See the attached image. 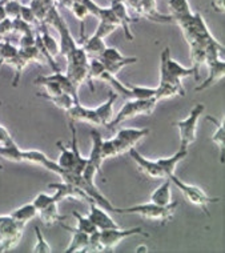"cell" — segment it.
<instances>
[{
  "mask_svg": "<svg viewBox=\"0 0 225 253\" xmlns=\"http://www.w3.org/2000/svg\"><path fill=\"white\" fill-rule=\"evenodd\" d=\"M179 203L171 201L168 205H157L155 203H144V204L132 205L126 208H116L115 207V213H127V214H137L140 217L152 220V221H160L161 224H167L172 220L176 213Z\"/></svg>",
  "mask_w": 225,
  "mask_h": 253,
  "instance_id": "6da1fadb",
  "label": "cell"
},
{
  "mask_svg": "<svg viewBox=\"0 0 225 253\" xmlns=\"http://www.w3.org/2000/svg\"><path fill=\"white\" fill-rule=\"evenodd\" d=\"M188 76H195L196 72L193 67H184L179 61L173 60L171 55V48L165 47L161 51L160 56V84H171L184 89L181 80Z\"/></svg>",
  "mask_w": 225,
  "mask_h": 253,
  "instance_id": "7a4b0ae2",
  "label": "cell"
},
{
  "mask_svg": "<svg viewBox=\"0 0 225 253\" xmlns=\"http://www.w3.org/2000/svg\"><path fill=\"white\" fill-rule=\"evenodd\" d=\"M71 126V133H72V144L71 147H65L63 141H57V148L60 149V156L57 159V166L60 167L61 169L71 172V173H76V175H82L83 169L87 166V159L80 155L78 145V133H76V128H75V123L69 122Z\"/></svg>",
  "mask_w": 225,
  "mask_h": 253,
  "instance_id": "3957f363",
  "label": "cell"
},
{
  "mask_svg": "<svg viewBox=\"0 0 225 253\" xmlns=\"http://www.w3.org/2000/svg\"><path fill=\"white\" fill-rule=\"evenodd\" d=\"M45 24H49L55 30L59 32V36H60V40H59V49H60L61 56L67 57L69 53L72 52L79 44L76 43V40L74 39V36L71 35V31H69V27L67 24L64 19L61 18V15L57 11L56 4L51 7V9L48 11L47 18L44 20Z\"/></svg>",
  "mask_w": 225,
  "mask_h": 253,
  "instance_id": "277c9868",
  "label": "cell"
},
{
  "mask_svg": "<svg viewBox=\"0 0 225 253\" xmlns=\"http://www.w3.org/2000/svg\"><path fill=\"white\" fill-rule=\"evenodd\" d=\"M156 103L153 99L149 100H137V99H132L128 100L126 104L121 107V109L117 112L116 116H113L107 128L108 129H115L119 126H121L123 123L134 119L140 115H151L156 108Z\"/></svg>",
  "mask_w": 225,
  "mask_h": 253,
  "instance_id": "5b68a950",
  "label": "cell"
},
{
  "mask_svg": "<svg viewBox=\"0 0 225 253\" xmlns=\"http://www.w3.org/2000/svg\"><path fill=\"white\" fill-rule=\"evenodd\" d=\"M204 111H205L204 104L199 103V104L193 105V108L190 109L188 118L173 123V126H178L179 132H180V148L188 149V147L196 141L197 123H199L200 116L204 114Z\"/></svg>",
  "mask_w": 225,
  "mask_h": 253,
  "instance_id": "8992f818",
  "label": "cell"
},
{
  "mask_svg": "<svg viewBox=\"0 0 225 253\" xmlns=\"http://www.w3.org/2000/svg\"><path fill=\"white\" fill-rule=\"evenodd\" d=\"M168 179H171L176 187L180 189V192L182 193V196L185 197L186 200L189 201L190 204L199 207L205 212V213L209 216V211H208V205L212 204V203H217L220 200L219 197H211L208 196L207 193L204 192L201 188H199L197 185H190V184H186L185 181H182L176 176V173L172 176H169Z\"/></svg>",
  "mask_w": 225,
  "mask_h": 253,
  "instance_id": "52a82bcc",
  "label": "cell"
},
{
  "mask_svg": "<svg viewBox=\"0 0 225 253\" xmlns=\"http://www.w3.org/2000/svg\"><path fill=\"white\" fill-rule=\"evenodd\" d=\"M26 224L15 221L12 217L8 221L0 224V253L11 251L17 247L23 237Z\"/></svg>",
  "mask_w": 225,
  "mask_h": 253,
  "instance_id": "ba28073f",
  "label": "cell"
},
{
  "mask_svg": "<svg viewBox=\"0 0 225 253\" xmlns=\"http://www.w3.org/2000/svg\"><path fill=\"white\" fill-rule=\"evenodd\" d=\"M101 233V240H103L104 248L105 251H112L120 244L121 241L126 240L128 237H132V236H148V233L144 231L141 227H135L130 228V229H121L120 227L117 228H111V229H104V231H100Z\"/></svg>",
  "mask_w": 225,
  "mask_h": 253,
  "instance_id": "9c48e42d",
  "label": "cell"
},
{
  "mask_svg": "<svg viewBox=\"0 0 225 253\" xmlns=\"http://www.w3.org/2000/svg\"><path fill=\"white\" fill-rule=\"evenodd\" d=\"M149 135L148 128H121L115 136V143L120 151V155L134 148L138 141Z\"/></svg>",
  "mask_w": 225,
  "mask_h": 253,
  "instance_id": "30bf717a",
  "label": "cell"
},
{
  "mask_svg": "<svg viewBox=\"0 0 225 253\" xmlns=\"http://www.w3.org/2000/svg\"><path fill=\"white\" fill-rule=\"evenodd\" d=\"M88 204H90V213H88V217H90L92 224H93L99 231L119 227V224L109 216L108 211L105 210V208H103L101 205L97 204L95 200L90 201Z\"/></svg>",
  "mask_w": 225,
  "mask_h": 253,
  "instance_id": "8fae6325",
  "label": "cell"
},
{
  "mask_svg": "<svg viewBox=\"0 0 225 253\" xmlns=\"http://www.w3.org/2000/svg\"><path fill=\"white\" fill-rule=\"evenodd\" d=\"M128 153L131 155V157L134 159V162L137 164L138 169L141 170L143 173H145L147 176L152 177V179H167L164 175V172L160 168V166L157 164L156 160H149L147 157H144L141 153L138 152L137 149L131 148L128 151Z\"/></svg>",
  "mask_w": 225,
  "mask_h": 253,
  "instance_id": "7c38bea8",
  "label": "cell"
},
{
  "mask_svg": "<svg viewBox=\"0 0 225 253\" xmlns=\"http://www.w3.org/2000/svg\"><path fill=\"white\" fill-rule=\"evenodd\" d=\"M67 116H68L69 122L88 123V124H91L93 126H101V122H100L99 116L96 114L95 108H87L80 103L72 105L67 111Z\"/></svg>",
  "mask_w": 225,
  "mask_h": 253,
  "instance_id": "4fadbf2b",
  "label": "cell"
},
{
  "mask_svg": "<svg viewBox=\"0 0 225 253\" xmlns=\"http://www.w3.org/2000/svg\"><path fill=\"white\" fill-rule=\"evenodd\" d=\"M111 8L116 15L117 20H119V26L123 28V32H124L127 39L134 40V35H132V31H131V24L134 23V19L131 16L124 0H112Z\"/></svg>",
  "mask_w": 225,
  "mask_h": 253,
  "instance_id": "5bb4252c",
  "label": "cell"
},
{
  "mask_svg": "<svg viewBox=\"0 0 225 253\" xmlns=\"http://www.w3.org/2000/svg\"><path fill=\"white\" fill-rule=\"evenodd\" d=\"M207 66L209 67V75H208V78L204 80L203 83L196 87V92L205 91L209 87H212V85L219 83L221 79H224L225 63L224 60H221L220 57L215 59V60L208 61Z\"/></svg>",
  "mask_w": 225,
  "mask_h": 253,
  "instance_id": "9a60e30c",
  "label": "cell"
},
{
  "mask_svg": "<svg viewBox=\"0 0 225 253\" xmlns=\"http://www.w3.org/2000/svg\"><path fill=\"white\" fill-rule=\"evenodd\" d=\"M91 139H92V149L90 153V157L87 159V163L91 164L99 173H101V168H103L104 157L103 151H101V144H103V137L97 129H92L91 131Z\"/></svg>",
  "mask_w": 225,
  "mask_h": 253,
  "instance_id": "2e32d148",
  "label": "cell"
},
{
  "mask_svg": "<svg viewBox=\"0 0 225 253\" xmlns=\"http://www.w3.org/2000/svg\"><path fill=\"white\" fill-rule=\"evenodd\" d=\"M61 227L72 233V241L69 243L68 248L65 249V253H83L87 252L88 249V241H90V235L84 232L79 231L76 228L68 227L65 224H61Z\"/></svg>",
  "mask_w": 225,
  "mask_h": 253,
  "instance_id": "e0dca14e",
  "label": "cell"
},
{
  "mask_svg": "<svg viewBox=\"0 0 225 253\" xmlns=\"http://www.w3.org/2000/svg\"><path fill=\"white\" fill-rule=\"evenodd\" d=\"M65 75L68 76V79L74 83L75 87H80V84L84 82H88L91 91H95V88L92 85V79L90 75V67L84 66H76V64H68L67 66V72Z\"/></svg>",
  "mask_w": 225,
  "mask_h": 253,
  "instance_id": "ac0fdd59",
  "label": "cell"
},
{
  "mask_svg": "<svg viewBox=\"0 0 225 253\" xmlns=\"http://www.w3.org/2000/svg\"><path fill=\"white\" fill-rule=\"evenodd\" d=\"M188 156V149L180 148L178 152L172 155V156L169 157H163V159H157L156 162L157 164L160 166V168L164 172L165 177L168 179L169 176H172L176 173V167L179 166V163L184 160L185 157Z\"/></svg>",
  "mask_w": 225,
  "mask_h": 253,
  "instance_id": "d6986e66",
  "label": "cell"
},
{
  "mask_svg": "<svg viewBox=\"0 0 225 253\" xmlns=\"http://www.w3.org/2000/svg\"><path fill=\"white\" fill-rule=\"evenodd\" d=\"M108 96V99L104 101L103 104L97 105L95 108L96 114H97L100 122H101V126H105V128H107V126H108L111 120L113 119V105L116 103L119 93H116V92H109Z\"/></svg>",
  "mask_w": 225,
  "mask_h": 253,
  "instance_id": "ffe728a7",
  "label": "cell"
},
{
  "mask_svg": "<svg viewBox=\"0 0 225 253\" xmlns=\"http://www.w3.org/2000/svg\"><path fill=\"white\" fill-rule=\"evenodd\" d=\"M99 59L105 64H113V63H127V64H135L137 61V57L135 56H124L123 53L115 47H105L103 53L100 55Z\"/></svg>",
  "mask_w": 225,
  "mask_h": 253,
  "instance_id": "44dd1931",
  "label": "cell"
},
{
  "mask_svg": "<svg viewBox=\"0 0 225 253\" xmlns=\"http://www.w3.org/2000/svg\"><path fill=\"white\" fill-rule=\"evenodd\" d=\"M171 179H164V181L156 188L151 195V201L157 205H168L172 201V192H171Z\"/></svg>",
  "mask_w": 225,
  "mask_h": 253,
  "instance_id": "7402d4cb",
  "label": "cell"
},
{
  "mask_svg": "<svg viewBox=\"0 0 225 253\" xmlns=\"http://www.w3.org/2000/svg\"><path fill=\"white\" fill-rule=\"evenodd\" d=\"M207 120L213 123L216 126V131L213 133L212 140L213 143L217 145V148L220 151V162L224 164V151H225V126L224 120H219L215 116H207Z\"/></svg>",
  "mask_w": 225,
  "mask_h": 253,
  "instance_id": "603a6c76",
  "label": "cell"
},
{
  "mask_svg": "<svg viewBox=\"0 0 225 253\" xmlns=\"http://www.w3.org/2000/svg\"><path fill=\"white\" fill-rule=\"evenodd\" d=\"M57 204H59V203L55 201V203H52V204L48 205L47 208H44V210H42L40 212H38V214L40 216V220H42L45 225H53V224L60 223V221H63V220L67 218V216H61V214L59 213Z\"/></svg>",
  "mask_w": 225,
  "mask_h": 253,
  "instance_id": "cb8c5ba5",
  "label": "cell"
},
{
  "mask_svg": "<svg viewBox=\"0 0 225 253\" xmlns=\"http://www.w3.org/2000/svg\"><path fill=\"white\" fill-rule=\"evenodd\" d=\"M82 47L88 56L99 57L103 53L104 49H105V43H104V39H101V38H99V36H96L93 34L88 39L84 40Z\"/></svg>",
  "mask_w": 225,
  "mask_h": 253,
  "instance_id": "d4e9b609",
  "label": "cell"
},
{
  "mask_svg": "<svg viewBox=\"0 0 225 253\" xmlns=\"http://www.w3.org/2000/svg\"><path fill=\"white\" fill-rule=\"evenodd\" d=\"M9 216L15 220V221H19V223L27 224L30 223L32 218H35L38 216V211L34 207L32 203L30 204H24L22 207H19L17 210L12 211Z\"/></svg>",
  "mask_w": 225,
  "mask_h": 253,
  "instance_id": "484cf974",
  "label": "cell"
},
{
  "mask_svg": "<svg viewBox=\"0 0 225 253\" xmlns=\"http://www.w3.org/2000/svg\"><path fill=\"white\" fill-rule=\"evenodd\" d=\"M169 11L172 12L173 20L182 16H189L192 15V9L189 7L188 0H168Z\"/></svg>",
  "mask_w": 225,
  "mask_h": 253,
  "instance_id": "4316f807",
  "label": "cell"
},
{
  "mask_svg": "<svg viewBox=\"0 0 225 253\" xmlns=\"http://www.w3.org/2000/svg\"><path fill=\"white\" fill-rule=\"evenodd\" d=\"M5 64H8L15 70V75H13V80H12V87H17V84L20 82V79H22L23 71L26 68L30 63L24 59V57L20 55V53H17L16 56L12 57L11 60H8Z\"/></svg>",
  "mask_w": 225,
  "mask_h": 253,
  "instance_id": "83f0119b",
  "label": "cell"
},
{
  "mask_svg": "<svg viewBox=\"0 0 225 253\" xmlns=\"http://www.w3.org/2000/svg\"><path fill=\"white\" fill-rule=\"evenodd\" d=\"M39 96L53 103L57 108L63 109L65 112L75 104V100L72 99V96H69L68 93H61V95H57V96H48V95H44V93H39Z\"/></svg>",
  "mask_w": 225,
  "mask_h": 253,
  "instance_id": "f1b7e54d",
  "label": "cell"
},
{
  "mask_svg": "<svg viewBox=\"0 0 225 253\" xmlns=\"http://www.w3.org/2000/svg\"><path fill=\"white\" fill-rule=\"evenodd\" d=\"M130 85L131 89V97L132 99H137V100H149L155 97L156 88L151 87H140V85ZM155 100V99H153Z\"/></svg>",
  "mask_w": 225,
  "mask_h": 253,
  "instance_id": "f546056e",
  "label": "cell"
},
{
  "mask_svg": "<svg viewBox=\"0 0 225 253\" xmlns=\"http://www.w3.org/2000/svg\"><path fill=\"white\" fill-rule=\"evenodd\" d=\"M17 53H19V48H16V45H13L11 40H5L4 43H1L0 45V67L16 56Z\"/></svg>",
  "mask_w": 225,
  "mask_h": 253,
  "instance_id": "4dcf8cb0",
  "label": "cell"
},
{
  "mask_svg": "<svg viewBox=\"0 0 225 253\" xmlns=\"http://www.w3.org/2000/svg\"><path fill=\"white\" fill-rule=\"evenodd\" d=\"M72 214H74V217L76 218V223H78L76 224V229L84 232L87 235H92L93 232L97 231V228L92 224V221L90 220L88 216H82L78 211H74Z\"/></svg>",
  "mask_w": 225,
  "mask_h": 253,
  "instance_id": "1f68e13d",
  "label": "cell"
},
{
  "mask_svg": "<svg viewBox=\"0 0 225 253\" xmlns=\"http://www.w3.org/2000/svg\"><path fill=\"white\" fill-rule=\"evenodd\" d=\"M55 201H57L59 203V197H57V195L55 192L52 193V195H48V193H39L38 196L35 197L34 200H32V204H34V207L36 208V211L38 212H40L42 210H44V208H47L48 205L52 204V203H55Z\"/></svg>",
  "mask_w": 225,
  "mask_h": 253,
  "instance_id": "d6a6232c",
  "label": "cell"
},
{
  "mask_svg": "<svg viewBox=\"0 0 225 253\" xmlns=\"http://www.w3.org/2000/svg\"><path fill=\"white\" fill-rule=\"evenodd\" d=\"M22 151L16 144L13 145H1L0 147V156L8 159L11 162L22 163Z\"/></svg>",
  "mask_w": 225,
  "mask_h": 253,
  "instance_id": "836d02e7",
  "label": "cell"
},
{
  "mask_svg": "<svg viewBox=\"0 0 225 253\" xmlns=\"http://www.w3.org/2000/svg\"><path fill=\"white\" fill-rule=\"evenodd\" d=\"M35 235H36V243H35V247L32 249L34 253H51V245L48 244V241H45L44 239V235L40 227H35Z\"/></svg>",
  "mask_w": 225,
  "mask_h": 253,
  "instance_id": "e575fe53",
  "label": "cell"
},
{
  "mask_svg": "<svg viewBox=\"0 0 225 253\" xmlns=\"http://www.w3.org/2000/svg\"><path fill=\"white\" fill-rule=\"evenodd\" d=\"M103 240H101V233L100 231H95L92 235H90V241H88V249L87 252H104Z\"/></svg>",
  "mask_w": 225,
  "mask_h": 253,
  "instance_id": "d590c367",
  "label": "cell"
},
{
  "mask_svg": "<svg viewBox=\"0 0 225 253\" xmlns=\"http://www.w3.org/2000/svg\"><path fill=\"white\" fill-rule=\"evenodd\" d=\"M101 151H103V157L104 160L111 159V157H116L120 155V151L117 148L115 140H103V144H101Z\"/></svg>",
  "mask_w": 225,
  "mask_h": 253,
  "instance_id": "8d00e7d4",
  "label": "cell"
},
{
  "mask_svg": "<svg viewBox=\"0 0 225 253\" xmlns=\"http://www.w3.org/2000/svg\"><path fill=\"white\" fill-rule=\"evenodd\" d=\"M119 28V26L116 24H112V23H107V22H103V20H100L99 26L96 28L95 31V35L101 38V39H105L107 36L111 35L113 31H116Z\"/></svg>",
  "mask_w": 225,
  "mask_h": 253,
  "instance_id": "74e56055",
  "label": "cell"
},
{
  "mask_svg": "<svg viewBox=\"0 0 225 253\" xmlns=\"http://www.w3.org/2000/svg\"><path fill=\"white\" fill-rule=\"evenodd\" d=\"M5 15L9 19H16L20 16V8H22V3L19 0H9L5 3Z\"/></svg>",
  "mask_w": 225,
  "mask_h": 253,
  "instance_id": "f35d334b",
  "label": "cell"
},
{
  "mask_svg": "<svg viewBox=\"0 0 225 253\" xmlns=\"http://www.w3.org/2000/svg\"><path fill=\"white\" fill-rule=\"evenodd\" d=\"M28 32H32V26L28 24L27 22L22 20L20 18H16L12 20V34H16V35H24V34H28Z\"/></svg>",
  "mask_w": 225,
  "mask_h": 253,
  "instance_id": "ab89813d",
  "label": "cell"
},
{
  "mask_svg": "<svg viewBox=\"0 0 225 253\" xmlns=\"http://www.w3.org/2000/svg\"><path fill=\"white\" fill-rule=\"evenodd\" d=\"M19 18L27 22L28 24H34V23L38 22V19L35 16V12L34 9L31 8L30 5H26V4H22V8H20V16Z\"/></svg>",
  "mask_w": 225,
  "mask_h": 253,
  "instance_id": "60d3db41",
  "label": "cell"
},
{
  "mask_svg": "<svg viewBox=\"0 0 225 253\" xmlns=\"http://www.w3.org/2000/svg\"><path fill=\"white\" fill-rule=\"evenodd\" d=\"M19 44H20V48H28V47H34L36 44V34L34 31L24 34V35L19 36Z\"/></svg>",
  "mask_w": 225,
  "mask_h": 253,
  "instance_id": "b9f144b4",
  "label": "cell"
},
{
  "mask_svg": "<svg viewBox=\"0 0 225 253\" xmlns=\"http://www.w3.org/2000/svg\"><path fill=\"white\" fill-rule=\"evenodd\" d=\"M0 144L1 145H13L16 144L15 141H13L12 136L8 132L7 128H4L3 126H0Z\"/></svg>",
  "mask_w": 225,
  "mask_h": 253,
  "instance_id": "7bdbcfd3",
  "label": "cell"
},
{
  "mask_svg": "<svg viewBox=\"0 0 225 253\" xmlns=\"http://www.w3.org/2000/svg\"><path fill=\"white\" fill-rule=\"evenodd\" d=\"M9 34H12V19L5 18L0 20V35L5 38Z\"/></svg>",
  "mask_w": 225,
  "mask_h": 253,
  "instance_id": "ee69618b",
  "label": "cell"
},
{
  "mask_svg": "<svg viewBox=\"0 0 225 253\" xmlns=\"http://www.w3.org/2000/svg\"><path fill=\"white\" fill-rule=\"evenodd\" d=\"M212 7L216 12H224L225 0H213Z\"/></svg>",
  "mask_w": 225,
  "mask_h": 253,
  "instance_id": "f6af8a7d",
  "label": "cell"
},
{
  "mask_svg": "<svg viewBox=\"0 0 225 253\" xmlns=\"http://www.w3.org/2000/svg\"><path fill=\"white\" fill-rule=\"evenodd\" d=\"M5 3L3 0H0V20H3V19L7 18V15H5Z\"/></svg>",
  "mask_w": 225,
  "mask_h": 253,
  "instance_id": "bcb514c9",
  "label": "cell"
},
{
  "mask_svg": "<svg viewBox=\"0 0 225 253\" xmlns=\"http://www.w3.org/2000/svg\"><path fill=\"white\" fill-rule=\"evenodd\" d=\"M140 251H141V252H147L148 249H147V247H144V245H143V247H141V248H138L136 252H140Z\"/></svg>",
  "mask_w": 225,
  "mask_h": 253,
  "instance_id": "7dc6e473",
  "label": "cell"
},
{
  "mask_svg": "<svg viewBox=\"0 0 225 253\" xmlns=\"http://www.w3.org/2000/svg\"><path fill=\"white\" fill-rule=\"evenodd\" d=\"M5 40H7V39H5L4 36H1V35H0V44H1V43H4Z\"/></svg>",
  "mask_w": 225,
  "mask_h": 253,
  "instance_id": "c3c4849f",
  "label": "cell"
},
{
  "mask_svg": "<svg viewBox=\"0 0 225 253\" xmlns=\"http://www.w3.org/2000/svg\"><path fill=\"white\" fill-rule=\"evenodd\" d=\"M3 169V166H1V164H0V170Z\"/></svg>",
  "mask_w": 225,
  "mask_h": 253,
  "instance_id": "681fc988",
  "label": "cell"
}]
</instances>
